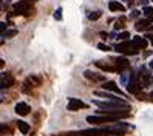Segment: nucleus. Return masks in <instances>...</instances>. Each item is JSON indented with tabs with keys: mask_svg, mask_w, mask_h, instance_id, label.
<instances>
[{
	"mask_svg": "<svg viewBox=\"0 0 153 136\" xmlns=\"http://www.w3.org/2000/svg\"><path fill=\"white\" fill-rule=\"evenodd\" d=\"M17 33H19V31H17L16 28H11V30L3 31L0 36H2V37H5V39H11V37H14V36H17Z\"/></svg>",
	"mask_w": 153,
	"mask_h": 136,
	"instance_id": "nucleus-20",
	"label": "nucleus"
},
{
	"mask_svg": "<svg viewBox=\"0 0 153 136\" xmlns=\"http://www.w3.org/2000/svg\"><path fill=\"white\" fill-rule=\"evenodd\" d=\"M14 127L11 124H0V135H13Z\"/></svg>",
	"mask_w": 153,
	"mask_h": 136,
	"instance_id": "nucleus-17",
	"label": "nucleus"
},
{
	"mask_svg": "<svg viewBox=\"0 0 153 136\" xmlns=\"http://www.w3.org/2000/svg\"><path fill=\"white\" fill-rule=\"evenodd\" d=\"M144 37H146L150 43H153V34H146V36H144Z\"/></svg>",
	"mask_w": 153,
	"mask_h": 136,
	"instance_id": "nucleus-29",
	"label": "nucleus"
},
{
	"mask_svg": "<svg viewBox=\"0 0 153 136\" xmlns=\"http://www.w3.org/2000/svg\"><path fill=\"white\" fill-rule=\"evenodd\" d=\"M93 104L99 108V110H130L128 102H125L124 99L119 101H101V99H93Z\"/></svg>",
	"mask_w": 153,
	"mask_h": 136,
	"instance_id": "nucleus-1",
	"label": "nucleus"
},
{
	"mask_svg": "<svg viewBox=\"0 0 153 136\" xmlns=\"http://www.w3.org/2000/svg\"><path fill=\"white\" fill-rule=\"evenodd\" d=\"M133 76H134V74L131 73V71H130V73H122V74H121V85H122V87H127Z\"/></svg>",
	"mask_w": 153,
	"mask_h": 136,
	"instance_id": "nucleus-18",
	"label": "nucleus"
},
{
	"mask_svg": "<svg viewBox=\"0 0 153 136\" xmlns=\"http://www.w3.org/2000/svg\"><path fill=\"white\" fill-rule=\"evenodd\" d=\"M84 77L91 80V82H105V76L104 74H99V73H94V71H84Z\"/></svg>",
	"mask_w": 153,
	"mask_h": 136,
	"instance_id": "nucleus-10",
	"label": "nucleus"
},
{
	"mask_svg": "<svg viewBox=\"0 0 153 136\" xmlns=\"http://www.w3.org/2000/svg\"><path fill=\"white\" fill-rule=\"evenodd\" d=\"M2 8H3V2H2V0H0V10H2Z\"/></svg>",
	"mask_w": 153,
	"mask_h": 136,
	"instance_id": "nucleus-35",
	"label": "nucleus"
},
{
	"mask_svg": "<svg viewBox=\"0 0 153 136\" xmlns=\"http://www.w3.org/2000/svg\"><path fill=\"white\" fill-rule=\"evenodd\" d=\"M108 10L113 11V13H124L125 11V6L119 2H116V0H111V2H108Z\"/></svg>",
	"mask_w": 153,
	"mask_h": 136,
	"instance_id": "nucleus-16",
	"label": "nucleus"
},
{
	"mask_svg": "<svg viewBox=\"0 0 153 136\" xmlns=\"http://www.w3.org/2000/svg\"><path fill=\"white\" fill-rule=\"evenodd\" d=\"M152 23H153V17H146V19H141V20H138L136 23H134V28H136L138 31H141V30L149 28Z\"/></svg>",
	"mask_w": 153,
	"mask_h": 136,
	"instance_id": "nucleus-14",
	"label": "nucleus"
},
{
	"mask_svg": "<svg viewBox=\"0 0 153 136\" xmlns=\"http://www.w3.org/2000/svg\"><path fill=\"white\" fill-rule=\"evenodd\" d=\"M17 129L20 130V133L26 135V133H30V124H26L25 121H17Z\"/></svg>",
	"mask_w": 153,
	"mask_h": 136,
	"instance_id": "nucleus-19",
	"label": "nucleus"
},
{
	"mask_svg": "<svg viewBox=\"0 0 153 136\" xmlns=\"http://www.w3.org/2000/svg\"><path fill=\"white\" fill-rule=\"evenodd\" d=\"M128 37H130V33H128V31H122V33H118V36H116V39H118V40H121V42H124V40H128Z\"/></svg>",
	"mask_w": 153,
	"mask_h": 136,
	"instance_id": "nucleus-21",
	"label": "nucleus"
},
{
	"mask_svg": "<svg viewBox=\"0 0 153 136\" xmlns=\"http://www.w3.org/2000/svg\"><path fill=\"white\" fill-rule=\"evenodd\" d=\"M146 17H153V8L152 6H144V13H142Z\"/></svg>",
	"mask_w": 153,
	"mask_h": 136,
	"instance_id": "nucleus-24",
	"label": "nucleus"
},
{
	"mask_svg": "<svg viewBox=\"0 0 153 136\" xmlns=\"http://www.w3.org/2000/svg\"><path fill=\"white\" fill-rule=\"evenodd\" d=\"M139 16H141V11H138V10H133V11H131V14H130V19H138Z\"/></svg>",
	"mask_w": 153,
	"mask_h": 136,
	"instance_id": "nucleus-27",
	"label": "nucleus"
},
{
	"mask_svg": "<svg viewBox=\"0 0 153 136\" xmlns=\"http://www.w3.org/2000/svg\"><path fill=\"white\" fill-rule=\"evenodd\" d=\"M110 62H111L113 65L116 67V70H118V73H122L124 70L130 68V62H128V59H127V57H113Z\"/></svg>",
	"mask_w": 153,
	"mask_h": 136,
	"instance_id": "nucleus-7",
	"label": "nucleus"
},
{
	"mask_svg": "<svg viewBox=\"0 0 153 136\" xmlns=\"http://www.w3.org/2000/svg\"><path fill=\"white\" fill-rule=\"evenodd\" d=\"M14 85V76L11 73H8V71H3V73H0V88H10Z\"/></svg>",
	"mask_w": 153,
	"mask_h": 136,
	"instance_id": "nucleus-6",
	"label": "nucleus"
},
{
	"mask_svg": "<svg viewBox=\"0 0 153 136\" xmlns=\"http://www.w3.org/2000/svg\"><path fill=\"white\" fill-rule=\"evenodd\" d=\"M101 16H102V11H93V13H88V19L97 20V19H101Z\"/></svg>",
	"mask_w": 153,
	"mask_h": 136,
	"instance_id": "nucleus-22",
	"label": "nucleus"
},
{
	"mask_svg": "<svg viewBox=\"0 0 153 136\" xmlns=\"http://www.w3.org/2000/svg\"><path fill=\"white\" fill-rule=\"evenodd\" d=\"M101 37L102 39H107V37H108V34H107V33H101Z\"/></svg>",
	"mask_w": 153,
	"mask_h": 136,
	"instance_id": "nucleus-31",
	"label": "nucleus"
},
{
	"mask_svg": "<svg viewBox=\"0 0 153 136\" xmlns=\"http://www.w3.org/2000/svg\"><path fill=\"white\" fill-rule=\"evenodd\" d=\"M131 42L134 43V47H136L138 50H146L147 45H149V40L146 37H141V36H134Z\"/></svg>",
	"mask_w": 153,
	"mask_h": 136,
	"instance_id": "nucleus-15",
	"label": "nucleus"
},
{
	"mask_svg": "<svg viewBox=\"0 0 153 136\" xmlns=\"http://www.w3.org/2000/svg\"><path fill=\"white\" fill-rule=\"evenodd\" d=\"M124 20H125L124 17H121V19H119L118 22H116V25H114V30H122L124 26H125V25H124Z\"/></svg>",
	"mask_w": 153,
	"mask_h": 136,
	"instance_id": "nucleus-25",
	"label": "nucleus"
},
{
	"mask_svg": "<svg viewBox=\"0 0 153 136\" xmlns=\"http://www.w3.org/2000/svg\"><path fill=\"white\" fill-rule=\"evenodd\" d=\"M14 111L19 116H26V114L31 113V107L28 104H25V102H17L16 107H14Z\"/></svg>",
	"mask_w": 153,
	"mask_h": 136,
	"instance_id": "nucleus-11",
	"label": "nucleus"
},
{
	"mask_svg": "<svg viewBox=\"0 0 153 136\" xmlns=\"http://www.w3.org/2000/svg\"><path fill=\"white\" fill-rule=\"evenodd\" d=\"M152 53H153V51H146V53H144V56H146V57H147V56H150V54H152Z\"/></svg>",
	"mask_w": 153,
	"mask_h": 136,
	"instance_id": "nucleus-34",
	"label": "nucleus"
},
{
	"mask_svg": "<svg viewBox=\"0 0 153 136\" xmlns=\"http://www.w3.org/2000/svg\"><path fill=\"white\" fill-rule=\"evenodd\" d=\"M42 84V79L37 76V74H30V76H26L25 79V82H23V91L25 93H30L31 91V88H36V87H39Z\"/></svg>",
	"mask_w": 153,
	"mask_h": 136,
	"instance_id": "nucleus-5",
	"label": "nucleus"
},
{
	"mask_svg": "<svg viewBox=\"0 0 153 136\" xmlns=\"http://www.w3.org/2000/svg\"><path fill=\"white\" fill-rule=\"evenodd\" d=\"M149 2H150V0H139V3L142 6H149Z\"/></svg>",
	"mask_w": 153,
	"mask_h": 136,
	"instance_id": "nucleus-30",
	"label": "nucleus"
},
{
	"mask_svg": "<svg viewBox=\"0 0 153 136\" xmlns=\"http://www.w3.org/2000/svg\"><path fill=\"white\" fill-rule=\"evenodd\" d=\"M119 119L116 116H108V114H96V116H87L88 124H113L118 122Z\"/></svg>",
	"mask_w": 153,
	"mask_h": 136,
	"instance_id": "nucleus-4",
	"label": "nucleus"
},
{
	"mask_svg": "<svg viewBox=\"0 0 153 136\" xmlns=\"http://www.w3.org/2000/svg\"><path fill=\"white\" fill-rule=\"evenodd\" d=\"M150 99H152V101H153V91L150 93Z\"/></svg>",
	"mask_w": 153,
	"mask_h": 136,
	"instance_id": "nucleus-36",
	"label": "nucleus"
},
{
	"mask_svg": "<svg viewBox=\"0 0 153 136\" xmlns=\"http://www.w3.org/2000/svg\"><path fill=\"white\" fill-rule=\"evenodd\" d=\"M53 17H54V20H62V6L56 8L54 14H53Z\"/></svg>",
	"mask_w": 153,
	"mask_h": 136,
	"instance_id": "nucleus-23",
	"label": "nucleus"
},
{
	"mask_svg": "<svg viewBox=\"0 0 153 136\" xmlns=\"http://www.w3.org/2000/svg\"><path fill=\"white\" fill-rule=\"evenodd\" d=\"M94 96H99V97H104V99H108V101H119V99H122L121 96L114 94L111 91H105V90H102V91H99V90H96V91H93Z\"/></svg>",
	"mask_w": 153,
	"mask_h": 136,
	"instance_id": "nucleus-12",
	"label": "nucleus"
},
{
	"mask_svg": "<svg viewBox=\"0 0 153 136\" xmlns=\"http://www.w3.org/2000/svg\"><path fill=\"white\" fill-rule=\"evenodd\" d=\"M36 0H20V2H16L11 8V14L13 16H20V14H26V13H33V5Z\"/></svg>",
	"mask_w": 153,
	"mask_h": 136,
	"instance_id": "nucleus-2",
	"label": "nucleus"
},
{
	"mask_svg": "<svg viewBox=\"0 0 153 136\" xmlns=\"http://www.w3.org/2000/svg\"><path fill=\"white\" fill-rule=\"evenodd\" d=\"M102 88L105 90V91H111V93H114V94H118V96H125L124 94V91L118 87V84L116 82H113V80H105V82H102Z\"/></svg>",
	"mask_w": 153,
	"mask_h": 136,
	"instance_id": "nucleus-9",
	"label": "nucleus"
},
{
	"mask_svg": "<svg viewBox=\"0 0 153 136\" xmlns=\"http://www.w3.org/2000/svg\"><path fill=\"white\" fill-rule=\"evenodd\" d=\"M150 31H152V33H153V26H150Z\"/></svg>",
	"mask_w": 153,
	"mask_h": 136,
	"instance_id": "nucleus-37",
	"label": "nucleus"
},
{
	"mask_svg": "<svg viewBox=\"0 0 153 136\" xmlns=\"http://www.w3.org/2000/svg\"><path fill=\"white\" fill-rule=\"evenodd\" d=\"M152 80H153V79H152Z\"/></svg>",
	"mask_w": 153,
	"mask_h": 136,
	"instance_id": "nucleus-38",
	"label": "nucleus"
},
{
	"mask_svg": "<svg viewBox=\"0 0 153 136\" xmlns=\"http://www.w3.org/2000/svg\"><path fill=\"white\" fill-rule=\"evenodd\" d=\"M149 68H150V70H153V59L149 62Z\"/></svg>",
	"mask_w": 153,
	"mask_h": 136,
	"instance_id": "nucleus-33",
	"label": "nucleus"
},
{
	"mask_svg": "<svg viewBox=\"0 0 153 136\" xmlns=\"http://www.w3.org/2000/svg\"><path fill=\"white\" fill-rule=\"evenodd\" d=\"M67 108H68V111H77V110H82V108H87V104L84 101H80V99L70 97L68 104H67Z\"/></svg>",
	"mask_w": 153,
	"mask_h": 136,
	"instance_id": "nucleus-8",
	"label": "nucleus"
},
{
	"mask_svg": "<svg viewBox=\"0 0 153 136\" xmlns=\"http://www.w3.org/2000/svg\"><path fill=\"white\" fill-rule=\"evenodd\" d=\"M97 50H101V51H111V48L108 47V45H105V43H97Z\"/></svg>",
	"mask_w": 153,
	"mask_h": 136,
	"instance_id": "nucleus-26",
	"label": "nucleus"
},
{
	"mask_svg": "<svg viewBox=\"0 0 153 136\" xmlns=\"http://www.w3.org/2000/svg\"><path fill=\"white\" fill-rule=\"evenodd\" d=\"M114 50L118 51V53H121V54H125V56H133V54H138L139 53V50L134 47V43L130 42V40H124V42L118 43L114 47Z\"/></svg>",
	"mask_w": 153,
	"mask_h": 136,
	"instance_id": "nucleus-3",
	"label": "nucleus"
},
{
	"mask_svg": "<svg viewBox=\"0 0 153 136\" xmlns=\"http://www.w3.org/2000/svg\"><path fill=\"white\" fill-rule=\"evenodd\" d=\"M3 67H5V60L0 59V68H3Z\"/></svg>",
	"mask_w": 153,
	"mask_h": 136,
	"instance_id": "nucleus-32",
	"label": "nucleus"
},
{
	"mask_svg": "<svg viewBox=\"0 0 153 136\" xmlns=\"http://www.w3.org/2000/svg\"><path fill=\"white\" fill-rule=\"evenodd\" d=\"M94 65L99 68V70H104V71H118L116 67L113 65L111 62H105V60H97L94 62Z\"/></svg>",
	"mask_w": 153,
	"mask_h": 136,
	"instance_id": "nucleus-13",
	"label": "nucleus"
},
{
	"mask_svg": "<svg viewBox=\"0 0 153 136\" xmlns=\"http://www.w3.org/2000/svg\"><path fill=\"white\" fill-rule=\"evenodd\" d=\"M8 28H6V23L5 22H0V34H2L3 31H6Z\"/></svg>",
	"mask_w": 153,
	"mask_h": 136,
	"instance_id": "nucleus-28",
	"label": "nucleus"
}]
</instances>
